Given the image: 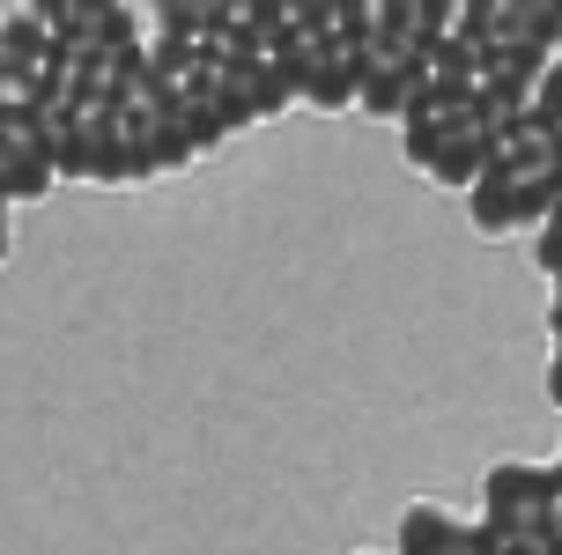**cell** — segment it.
Wrapping results in <instances>:
<instances>
[{
	"instance_id": "6da1fadb",
	"label": "cell",
	"mask_w": 562,
	"mask_h": 555,
	"mask_svg": "<svg viewBox=\"0 0 562 555\" xmlns=\"http://www.w3.org/2000/svg\"><path fill=\"white\" fill-rule=\"evenodd\" d=\"M481 526L496 533L504 548H518V555H555L562 474L555 467H526V459L488 467V481H481Z\"/></svg>"
},
{
	"instance_id": "5bb4252c",
	"label": "cell",
	"mask_w": 562,
	"mask_h": 555,
	"mask_svg": "<svg viewBox=\"0 0 562 555\" xmlns=\"http://www.w3.org/2000/svg\"><path fill=\"white\" fill-rule=\"evenodd\" d=\"M363 555H393V548H363Z\"/></svg>"
},
{
	"instance_id": "30bf717a",
	"label": "cell",
	"mask_w": 562,
	"mask_h": 555,
	"mask_svg": "<svg viewBox=\"0 0 562 555\" xmlns=\"http://www.w3.org/2000/svg\"><path fill=\"white\" fill-rule=\"evenodd\" d=\"M451 533H459V519L445 503H407L393 526V555H451Z\"/></svg>"
},
{
	"instance_id": "5b68a950",
	"label": "cell",
	"mask_w": 562,
	"mask_h": 555,
	"mask_svg": "<svg viewBox=\"0 0 562 555\" xmlns=\"http://www.w3.org/2000/svg\"><path fill=\"white\" fill-rule=\"evenodd\" d=\"M53 148L37 126V104H0V200H45L53 193Z\"/></svg>"
},
{
	"instance_id": "9c48e42d",
	"label": "cell",
	"mask_w": 562,
	"mask_h": 555,
	"mask_svg": "<svg viewBox=\"0 0 562 555\" xmlns=\"http://www.w3.org/2000/svg\"><path fill=\"white\" fill-rule=\"evenodd\" d=\"M363 15H370L363 45H393V53H422V45H429L422 0H363Z\"/></svg>"
},
{
	"instance_id": "8fae6325",
	"label": "cell",
	"mask_w": 562,
	"mask_h": 555,
	"mask_svg": "<svg viewBox=\"0 0 562 555\" xmlns=\"http://www.w3.org/2000/svg\"><path fill=\"white\" fill-rule=\"evenodd\" d=\"M223 15V0H156V30L164 37H207Z\"/></svg>"
},
{
	"instance_id": "277c9868",
	"label": "cell",
	"mask_w": 562,
	"mask_h": 555,
	"mask_svg": "<svg viewBox=\"0 0 562 555\" xmlns=\"http://www.w3.org/2000/svg\"><path fill=\"white\" fill-rule=\"evenodd\" d=\"M281 67H289L296 104H311V111H348V104H356V67H363V45H340V37H326V30H289Z\"/></svg>"
},
{
	"instance_id": "7c38bea8",
	"label": "cell",
	"mask_w": 562,
	"mask_h": 555,
	"mask_svg": "<svg viewBox=\"0 0 562 555\" xmlns=\"http://www.w3.org/2000/svg\"><path fill=\"white\" fill-rule=\"evenodd\" d=\"M75 8H82V0H30L23 15H37V23H45V30H59V23H67V15H75Z\"/></svg>"
},
{
	"instance_id": "52a82bcc",
	"label": "cell",
	"mask_w": 562,
	"mask_h": 555,
	"mask_svg": "<svg viewBox=\"0 0 562 555\" xmlns=\"http://www.w3.org/2000/svg\"><path fill=\"white\" fill-rule=\"evenodd\" d=\"M170 119H178V134H186L193 156H207V148H223V141L237 134V111L215 97V82H200V67L170 89Z\"/></svg>"
},
{
	"instance_id": "3957f363",
	"label": "cell",
	"mask_w": 562,
	"mask_h": 555,
	"mask_svg": "<svg viewBox=\"0 0 562 555\" xmlns=\"http://www.w3.org/2000/svg\"><path fill=\"white\" fill-rule=\"evenodd\" d=\"M555 200H562V170H481L467 186V215H474L481 237H510V230H540L555 222Z\"/></svg>"
},
{
	"instance_id": "ba28073f",
	"label": "cell",
	"mask_w": 562,
	"mask_h": 555,
	"mask_svg": "<svg viewBox=\"0 0 562 555\" xmlns=\"http://www.w3.org/2000/svg\"><path fill=\"white\" fill-rule=\"evenodd\" d=\"M422 75H429V97H474L481 45H467V37H437V45H422Z\"/></svg>"
},
{
	"instance_id": "8992f818",
	"label": "cell",
	"mask_w": 562,
	"mask_h": 555,
	"mask_svg": "<svg viewBox=\"0 0 562 555\" xmlns=\"http://www.w3.org/2000/svg\"><path fill=\"white\" fill-rule=\"evenodd\" d=\"M429 104V75H422V53H393V45H363V67H356V111L363 119H407V111Z\"/></svg>"
},
{
	"instance_id": "4fadbf2b",
	"label": "cell",
	"mask_w": 562,
	"mask_h": 555,
	"mask_svg": "<svg viewBox=\"0 0 562 555\" xmlns=\"http://www.w3.org/2000/svg\"><path fill=\"white\" fill-rule=\"evenodd\" d=\"M0 259H8V200H0Z\"/></svg>"
},
{
	"instance_id": "7a4b0ae2",
	"label": "cell",
	"mask_w": 562,
	"mask_h": 555,
	"mask_svg": "<svg viewBox=\"0 0 562 555\" xmlns=\"http://www.w3.org/2000/svg\"><path fill=\"white\" fill-rule=\"evenodd\" d=\"M488 126H481V111L467 97H429L422 111L400 119V148H407V164L429 170L437 186H474L481 170H488Z\"/></svg>"
}]
</instances>
